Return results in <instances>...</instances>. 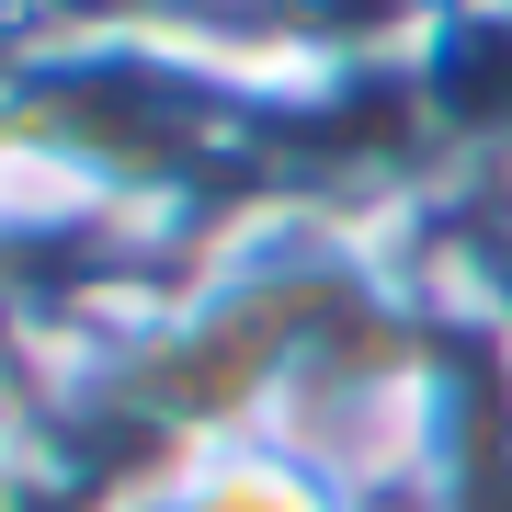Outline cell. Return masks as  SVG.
I'll use <instances>...</instances> for the list:
<instances>
[{"label": "cell", "mask_w": 512, "mask_h": 512, "mask_svg": "<svg viewBox=\"0 0 512 512\" xmlns=\"http://www.w3.org/2000/svg\"><path fill=\"white\" fill-rule=\"evenodd\" d=\"M92 512H342V501H330V478L296 467L285 444L228 433V444H183V456L137 467L126 490L92 501Z\"/></svg>", "instance_id": "6da1fadb"}]
</instances>
